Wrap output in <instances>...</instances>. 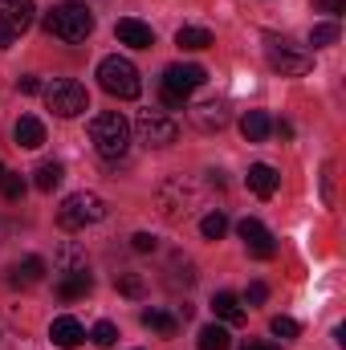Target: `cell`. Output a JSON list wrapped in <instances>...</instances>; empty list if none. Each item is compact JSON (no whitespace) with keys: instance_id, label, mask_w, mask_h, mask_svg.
Returning <instances> with one entry per match:
<instances>
[{"instance_id":"6da1fadb","label":"cell","mask_w":346,"mask_h":350,"mask_svg":"<svg viewBox=\"0 0 346 350\" xmlns=\"http://www.w3.org/2000/svg\"><path fill=\"white\" fill-rule=\"evenodd\" d=\"M90 143L94 151L106 159V163H118L131 147V126L118 110H106V114H94L90 118Z\"/></svg>"},{"instance_id":"7a4b0ae2","label":"cell","mask_w":346,"mask_h":350,"mask_svg":"<svg viewBox=\"0 0 346 350\" xmlns=\"http://www.w3.org/2000/svg\"><path fill=\"white\" fill-rule=\"evenodd\" d=\"M98 86L106 90L110 98L131 102V98H139V94H143V78H139V70H135V62H131V57L110 53V57H102V62H98Z\"/></svg>"},{"instance_id":"3957f363","label":"cell","mask_w":346,"mask_h":350,"mask_svg":"<svg viewBox=\"0 0 346 350\" xmlns=\"http://www.w3.org/2000/svg\"><path fill=\"white\" fill-rule=\"evenodd\" d=\"M45 33H49V37H62V41H86L90 33H94V12H90L86 4L66 0V4L49 8Z\"/></svg>"},{"instance_id":"277c9868","label":"cell","mask_w":346,"mask_h":350,"mask_svg":"<svg viewBox=\"0 0 346 350\" xmlns=\"http://www.w3.org/2000/svg\"><path fill=\"white\" fill-rule=\"evenodd\" d=\"M102 216H106V204H102V196H94V191H74V196H66L62 208H57V224H62L66 232H78V228H86V224H98Z\"/></svg>"},{"instance_id":"5b68a950","label":"cell","mask_w":346,"mask_h":350,"mask_svg":"<svg viewBox=\"0 0 346 350\" xmlns=\"http://www.w3.org/2000/svg\"><path fill=\"white\" fill-rule=\"evenodd\" d=\"M208 82V70L204 66H168L163 70V102L172 110H183L187 106V94L200 90Z\"/></svg>"},{"instance_id":"8992f818","label":"cell","mask_w":346,"mask_h":350,"mask_svg":"<svg viewBox=\"0 0 346 350\" xmlns=\"http://www.w3.org/2000/svg\"><path fill=\"white\" fill-rule=\"evenodd\" d=\"M45 102H49V110H53L57 118H78V114H86L90 110L86 86L74 82V78H57V82H49V86H45Z\"/></svg>"},{"instance_id":"52a82bcc","label":"cell","mask_w":346,"mask_h":350,"mask_svg":"<svg viewBox=\"0 0 346 350\" xmlns=\"http://www.w3.org/2000/svg\"><path fill=\"white\" fill-rule=\"evenodd\" d=\"M265 57H269V66H273L281 78H297V74H306V70L314 66L306 49H297V45H289V41H277V37H269Z\"/></svg>"},{"instance_id":"ba28073f","label":"cell","mask_w":346,"mask_h":350,"mask_svg":"<svg viewBox=\"0 0 346 350\" xmlns=\"http://www.w3.org/2000/svg\"><path fill=\"white\" fill-rule=\"evenodd\" d=\"M135 131H139V143L143 147H172L175 139H179L175 118H168L163 110H143L139 122H135Z\"/></svg>"},{"instance_id":"9c48e42d","label":"cell","mask_w":346,"mask_h":350,"mask_svg":"<svg viewBox=\"0 0 346 350\" xmlns=\"http://www.w3.org/2000/svg\"><path fill=\"white\" fill-rule=\"evenodd\" d=\"M237 232H241V241H245V249H249V257H257V261H273L277 257V241H273V232L261 224V220H241L237 224Z\"/></svg>"},{"instance_id":"30bf717a","label":"cell","mask_w":346,"mask_h":350,"mask_svg":"<svg viewBox=\"0 0 346 350\" xmlns=\"http://www.w3.org/2000/svg\"><path fill=\"white\" fill-rule=\"evenodd\" d=\"M114 33H118V41L131 45V49H151V45H155L151 25H143V21H135V16H122V21L114 25Z\"/></svg>"},{"instance_id":"8fae6325","label":"cell","mask_w":346,"mask_h":350,"mask_svg":"<svg viewBox=\"0 0 346 350\" xmlns=\"http://www.w3.org/2000/svg\"><path fill=\"white\" fill-rule=\"evenodd\" d=\"M33 0H0V25H8L12 33H25L33 25Z\"/></svg>"},{"instance_id":"7c38bea8","label":"cell","mask_w":346,"mask_h":350,"mask_svg":"<svg viewBox=\"0 0 346 350\" xmlns=\"http://www.w3.org/2000/svg\"><path fill=\"white\" fill-rule=\"evenodd\" d=\"M49 338H53V347L74 350V347H82V342H86V330H82V322H78V318H53Z\"/></svg>"},{"instance_id":"4fadbf2b","label":"cell","mask_w":346,"mask_h":350,"mask_svg":"<svg viewBox=\"0 0 346 350\" xmlns=\"http://www.w3.org/2000/svg\"><path fill=\"white\" fill-rule=\"evenodd\" d=\"M12 139H16V147L37 151V147L45 143V122H41V118H33V114H21V118H16V126H12Z\"/></svg>"},{"instance_id":"5bb4252c","label":"cell","mask_w":346,"mask_h":350,"mask_svg":"<svg viewBox=\"0 0 346 350\" xmlns=\"http://www.w3.org/2000/svg\"><path fill=\"white\" fill-rule=\"evenodd\" d=\"M212 310H216V318H220L224 326H241V322H245V306H241L237 293H216V297H212Z\"/></svg>"},{"instance_id":"9a60e30c","label":"cell","mask_w":346,"mask_h":350,"mask_svg":"<svg viewBox=\"0 0 346 350\" xmlns=\"http://www.w3.org/2000/svg\"><path fill=\"white\" fill-rule=\"evenodd\" d=\"M269 131H273V118H269L265 110H249V114L241 118V135H245V143H265Z\"/></svg>"},{"instance_id":"2e32d148","label":"cell","mask_w":346,"mask_h":350,"mask_svg":"<svg viewBox=\"0 0 346 350\" xmlns=\"http://www.w3.org/2000/svg\"><path fill=\"white\" fill-rule=\"evenodd\" d=\"M277 183H281V175L273 172L269 163H253V167H249V187H253V196L269 200V196L277 191Z\"/></svg>"},{"instance_id":"e0dca14e","label":"cell","mask_w":346,"mask_h":350,"mask_svg":"<svg viewBox=\"0 0 346 350\" xmlns=\"http://www.w3.org/2000/svg\"><path fill=\"white\" fill-rule=\"evenodd\" d=\"M191 118H196V126H204V131H220V126L228 122V110H224V102H204V106L191 110Z\"/></svg>"},{"instance_id":"ac0fdd59","label":"cell","mask_w":346,"mask_h":350,"mask_svg":"<svg viewBox=\"0 0 346 350\" xmlns=\"http://www.w3.org/2000/svg\"><path fill=\"white\" fill-rule=\"evenodd\" d=\"M90 289H94V277H90V269H86V273H66V277L57 281V293H62L66 301H74V297H86Z\"/></svg>"},{"instance_id":"d6986e66","label":"cell","mask_w":346,"mask_h":350,"mask_svg":"<svg viewBox=\"0 0 346 350\" xmlns=\"http://www.w3.org/2000/svg\"><path fill=\"white\" fill-rule=\"evenodd\" d=\"M175 45H179V49H208V45H212V33L200 29V25H183V29L175 33Z\"/></svg>"},{"instance_id":"ffe728a7","label":"cell","mask_w":346,"mask_h":350,"mask_svg":"<svg viewBox=\"0 0 346 350\" xmlns=\"http://www.w3.org/2000/svg\"><path fill=\"white\" fill-rule=\"evenodd\" d=\"M57 269H62V273H86V253H82L74 241H66V245L57 249Z\"/></svg>"},{"instance_id":"44dd1931","label":"cell","mask_w":346,"mask_h":350,"mask_svg":"<svg viewBox=\"0 0 346 350\" xmlns=\"http://www.w3.org/2000/svg\"><path fill=\"white\" fill-rule=\"evenodd\" d=\"M196 347H200V350H228V347H232V338H228V330H224L220 322H212V326H204V330H200Z\"/></svg>"},{"instance_id":"7402d4cb","label":"cell","mask_w":346,"mask_h":350,"mask_svg":"<svg viewBox=\"0 0 346 350\" xmlns=\"http://www.w3.org/2000/svg\"><path fill=\"white\" fill-rule=\"evenodd\" d=\"M62 179H66V167L49 159V163H41V167L33 172V187H37V191H53V187H57Z\"/></svg>"},{"instance_id":"603a6c76","label":"cell","mask_w":346,"mask_h":350,"mask_svg":"<svg viewBox=\"0 0 346 350\" xmlns=\"http://www.w3.org/2000/svg\"><path fill=\"white\" fill-rule=\"evenodd\" d=\"M143 326L155 330V334H163V338H172L175 330H179V322H175L172 314H163V310H143Z\"/></svg>"},{"instance_id":"cb8c5ba5","label":"cell","mask_w":346,"mask_h":350,"mask_svg":"<svg viewBox=\"0 0 346 350\" xmlns=\"http://www.w3.org/2000/svg\"><path fill=\"white\" fill-rule=\"evenodd\" d=\"M12 273H16V281H25V285H37V281L45 277V261H41V257H25V261L16 265Z\"/></svg>"},{"instance_id":"d4e9b609","label":"cell","mask_w":346,"mask_h":350,"mask_svg":"<svg viewBox=\"0 0 346 350\" xmlns=\"http://www.w3.org/2000/svg\"><path fill=\"white\" fill-rule=\"evenodd\" d=\"M338 41V21H326V25H314L310 29V45L314 49H326V45H334Z\"/></svg>"},{"instance_id":"484cf974","label":"cell","mask_w":346,"mask_h":350,"mask_svg":"<svg viewBox=\"0 0 346 350\" xmlns=\"http://www.w3.org/2000/svg\"><path fill=\"white\" fill-rule=\"evenodd\" d=\"M200 232H204L208 241H220V237L228 232V220H224V212H208V216L200 220Z\"/></svg>"},{"instance_id":"4316f807","label":"cell","mask_w":346,"mask_h":350,"mask_svg":"<svg viewBox=\"0 0 346 350\" xmlns=\"http://www.w3.org/2000/svg\"><path fill=\"white\" fill-rule=\"evenodd\" d=\"M118 293L122 297H143L147 293V281L139 273H118Z\"/></svg>"},{"instance_id":"83f0119b","label":"cell","mask_w":346,"mask_h":350,"mask_svg":"<svg viewBox=\"0 0 346 350\" xmlns=\"http://www.w3.org/2000/svg\"><path fill=\"white\" fill-rule=\"evenodd\" d=\"M90 342H94V347H114V342H118V326H114V322H98V326L90 330Z\"/></svg>"},{"instance_id":"f1b7e54d","label":"cell","mask_w":346,"mask_h":350,"mask_svg":"<svg viewBox=\"0 0 346 350\" xmlns=\"http://www.w3.org/2000/svg\"><path fill=\"white\" fill-rule=\"evenodd\" d=\"M0 191H4L8 200H21V196H25V179L16 172H4L0 175Z\"/></svg>"},{"instance_id":"f546056e","label":"cell","mask_w":346,"mask_h":350,"mask_svg":"<svg viewBox=\"0 0 346 350\" xmlns=\"http://www.w3.org/2000/svg\"><path fill=\"white\" fill-rule=\"evenodd\" d=\"M269 330H273L277 338H297V322H293V318H285V314H281V318H273V322H269Z\"/></svg>"},{"instance_id":"4dcf8cb0","label":"cell","mask_w":346,"mask_h":350,"mask_svg":"<svg viewBox=\"0 0 346 350\" xmlns=\"http://www.w3.org/2000/svg\"><path fill=\"white\" fill-rule=\"evenodd\" d=\"M131 249H135V253H155V237H151V232H135V237H131Z\"/></svg>"},{"instance_id":"1f68e13d","label":"cell","mask_w":346,"mask_h":350,"mask_svg":"<svg viewBox=\"0 0 346 350\" xmlns=\"http://www.w3.org/2000/svg\"><path fill=\"white\" fill-rule=\"evenodd\" d=\"M265 297H269V289H265V285H261V281H253V285H249V289H245V301H249V306H261V301H265Z\"/></svg>"},{"instance_id":"d6a6232c","label":"cell","mask_w":346,"mask_h":350,"mask_svg":"<svg viewBox=\"0 0 346 350\" xmlns=\"http://www.w3.org/2000/svg\"><path fill=\"white\" fill-rule=\"evenodd\" d=\"M318 8H322V12H334V16H338V12H346V0H318Z\"/></svg>"},{"instance_id":"836d02e7","label":"cell","mask_w":346,"mask_h":350,"mask_svg":"<svg viewBox=\"0 0 346 350\" xmlns=\"http://www.w3.org/2000/svg\"><path fill=\"white\" fill-rule=\"evenodd\" d=\"M12 41H16V33L8 25H0V49H12Z\"/></svg>"},{"instance_id":"e575fe53","label":"cell","mask_w":346,"mask_h":350,"mask_svg":"<svg viewBox=\"0 0 346 350\" xmlns=\"http://www.w3.org/2000/svg\"><path fill=\"white\" fill-rule=\"evenodd\" d=\"M21 94H41V82L37 78H21Z\"/></svg>"},{"instance_id":"d590c367","label":"cell","mask_w":346,"mask_h":350,"mask_svg":"<svg viewBox=\"0 0 346 350\" xmlns=\"http://www.w3.org/2000/svg\"><path fill=\"white\" fill-rule=\"evenodd\" d=\"M241 350H281V347H273V342H245Z\"/></svg>"}]
</instances>
